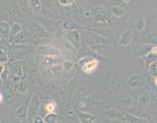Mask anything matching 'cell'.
Wrapping results in <instances>:
<instances>
[{
    "mask_svg": "<svg viewBox=\"0 0 157 123\" xmlns=\"http://www.w3.org/2000/svg\"><path fill=\"white\" fill-rule=\"evenodd\" d=\"M41 105V100L37 95H34L30 100V102L28 106V116L27 120L29 122H34L36 117L39 112V108Z\"/></svg>",
    "mask_w": 157,
    "mask_h": 123,
    "instance_id": "6da1fadb",
    "label": "cell"
},
{
    "mask_svg": "<svg viewBox=\"0 0 157 123\" xmlns=\"http://www.w3.org/2000/svg\"><path fill=\"white\" fill-rule=\"evenodd\" d=\"M37 53L43 56H46V55H49V56H58L61 54L59 49H56L54 46H49V45H43V46H40L37 48L36 49Z\"/></svg>",
    "mask_w": 157,
    "mask_h": 123,
    "instance_id": "7a4b0ae2",
    "label": "cell"
},
{
    "mask_svg": "<svg viewBox=\"0 0 157 123\" xmlns=\"http://www.w3.org/2000/svg\"><path fill=\"white\" fill-rule=\"evenodd\" d=\"M33 38V35L26 29H22L10 43L14 44H21V43H26Z\"/></svg>",
    "mask_w": 157,
    "mask_h": 123,
    "instance_id": "3957f363",
    "label": "cell"
},
{
    "mask_svg": "<svg viewBox=\"0 0 157 123\" xmlns=\"http://www.w3.org/2000/svg\"><path fill=\"white\" fill-rule=\"evenodd\" d=\"M60 59L57 58L56 56H49V55H46V56L42 57L41 63L44 65L46 68H49V67L54 66L58 64H60Z\"/></svg>",
    "mask_w": 157,
    "mask_h": 123,
    "instance_id": "277c9868",
    "label": "cell"
},
{
    "mask_svg": "<svg viewBox=\"0 0 157 123\" xmlns=\"http://www.w3.org/2000/svg\"><path fill=\"white\" fill-rule=\"evenodd\" d=\"M143 77L140 74H134L127 81V84L130 88H139L141 85Z\"/></svg>",
    "mask_w": 157,
    "mask_h": 123,
    "instance_id": "5b68a950",
    "label": "cell"
},
{
    "mask_svg": "<svg viewBox=\"0 0 157 123\" xmlns=\"http://www.w3.org/2000/svg\"><path fill=\"white\" fill-rule=\"evenodd\" d=\"M10 28L11 27L10 26L8 22L4 20L0 22V33H1V35L3 36L4 39L6 40H10Z\"/></svg>",
    "mask_w": 157,
    "mask_h": 123,
    "instance_id": "8992f818",
    "label": "cell"
},
{
    "mask_svg": "<svg viewBox=\"0 0 157 123\" xmlns=\"http://www.w3.org/2000/svg\"><path fill=\"white\" fill-rule=\"evenodd\" d=\"M98 64H99V62L96 59H93L88 61L82 67V71L85 72L86 73H92L98 66Z\"/></svg>",
    "mask_w": 157,
    "mask_h": 123,
    "instance_id": "52a82bcc",
    "label": "cell"
},
{
    "mask_svg": "<svg viewBox=\"0 0 157 123\" xmlns=\"http://www.w3.org/2000/svg\"><path fill=\"white\" fill-rule=\"evenodd\" d=\"M132 41V34L130 30H126L121 35L120 39V44L123 46H129Z\"/></svg>",
    "mask_w": 157,
    "mask_h": 123,
    "instance_id": "ba28073f",
    "label": "cell"
},
{
    "mask_svg": "<svg viewBox=\"0 0 157 123\" xmlns=\"http://www.w3.org/2000/svg\"><path fill=\"white\" fill-rule=\"evenodd\" d=\"M22 30V25L18 22H13V25H11V28H10V37L9 42H11L19 32Z\"/></svg>",
    "mask_w": 157,
    "mask_h": 123,
    "instance_id": "9c48e42d",
    "label": "cell"
},
{
    "mask_svg": "<svg viewBox=\"0 0 157 123\" xmlns=\"http://www.w3.org/2000/svg\"><path fill=\"white\" fill-rule=\"evenodd\" d=\"M15 115H16V118L20 121L26 119L27 116H28V107H25L24 106H20L16 109Z\"/></svg>",
    "mask_w": 157,
    "mask_h": 123,
    "instance_id": "30bf717a",
    "label": "cell"
},
{
    "mask_svg": "<svg viewBox=\"0 0 157 123\" xmlns=\"http://www.w3.org/2000/svg\"><path fill=\"white\" fill-rule=\"evenodd\" d=\"M78 117L79 121L83 123H92L96 119V117L94 115L90 113H86V112H78Z\"/></svg>",
    "mask_w": 157,
    "mask_h": 123,
    "instance_id": "8fae6325",
    "label": "cell"
},
{
    "mask_svg": "<svg viewBox=\"0 0 157 123\" xmlns=\"http://www.w3.org/2000/svg\"><path fill=\"white\" fill-rule=\"evenodd\" d=\"M30 7L32 11L36 14H39L42 9V5L40 0H29Z\"/></svg>",
    "mask_w": 157,
    "mask_h": 123,
    "instance_id": "7c38bea8",
    "label": "cell"
},
{
    "mask_svg": "<svg viewBox=\"0 0 157 123\" xmlns=\"http://www.w3.org/2000/svg\"><path fill=\"white\" fill-rule=\"evenodd\" d=\"M152 46L151 44H144L140 47L138 49V55L139 56H146L149 53H150L152 51Z\"/></svg>",
    "mask_w": 157,
    "mask_h": 123,
    "instance_id": "4fadbf2b",
    "label": "cell"
},
{
    "mask_svg": "<svg viewBox=\"0 0 157 123\" xmlns=\"http://www.w3.org/2000/svg\"><path fill=\"white\" fill-rule=\"evenodd\" d=\"M149 102V96L148 94L143 93L139 96L138 104L140 108H146L148 106Z\"/></svg>",
    "mask_w": 157,
    "mask_h": 123,
    "instance_id": "5bb4252c",
    "label": "cell"
},
{
    "mask_svg": "<svg viewBox=\"0 0 157 123\" xmlns=\"http://www.w3.org/2000/svg\"><path fill=\"white\" fill-rule=\"evenodd\" d=\"M16 91L19 93L22 94H25V92L28 90V84L25 82V81H19V82L16 83Z\"/></svg>",
    "mask_w": 157,
    "mask_h": 123,
    "instance_id": "9a60e30c",
    "label": "cell"
},
{
    "mask_svg": "<svg viewBox=\"0 0 157 123\" xmlns=\"http://www.w3.org/2000/svg\"><path fill=\"white\" fill-rule=\"evenodd\" d=\"M33 26H34V29L36 31V33L39 35L40 37L47 36L48 34L46 32V29L42 26L41 25H39L37 23H33Z\"/></svg>",
    "mask_w": 157,
    "mask_h": 123,
    "instance_id": "2e32d148",
    "label": "cell"
},
{
    "mask_svg": "<svg viewBox=\"0 0 157 123\" xmlns=\"http://www.w3.org/2000/svg\"><path fill=\"white\" fill-rule=\"evenodd\" d=\"M79 27L76 25L75 23H74L73 22H70V21H67V22H64L63 24V28L65 31H67V32H71L74 29H77Z\"/></svg>",
    "mask_w": 157,
    "mask_h": 123,
    "instance_id": "e0dca14e",
    "label": "cell"
},
{
    "mask_svg": "<svg viewBox=\"0 0 157 123\" xmlns=\"http://www.w3.org/2000/svg\"><path fill=\"white\" fill-rule=\"evenodd\" d=\"M57 114L55 112H49L47 115H45L44 121L46 123H54L57 120Z\"/></svg>",
    "mask_w": 157,
    "mask_h": 123,
    "instance_id": "ac0fdd59",
    "label": "cell"
},
{
    "mask_svg": "<svg viewBox=\"0 0 157 123\" xmlns=\"http://www.w3.org/2000/svg\"><path fill=\"white\" fill-rule=\"evenodd\" d=\"M95 46H96L97 49H101L104 46L105 43V39L102 36H99V35H96V37H95L94 41H93Z\"/></svg>",
    "mask_w": 157,
    "mask_h": 123,
    "instance_id": "d6986e66",
    "label": "cell"
},
{
    "mask_svg": "<svg viewBox=\"0 0 157 123\" xmlns=\"http://www.w3.org/2000/svg\"><path fill=\"white\" fill-rule=\"evenodd\" d=\"M112 13L116 17H122L125 14L126 11L124 9L120 6H114L112 9Z\"/></svg>",
    "mask_w": 157,
    "mask_h": 123,
    "instance_id": "ffe728a7",
    "label": "cell"
},
{
    "mask_svg": "<svg viewBox=\"0 0 157 123\" xmlns=\"http://www.w3.org/2000/svg\"><path fill=\"white\" fill-rule=\"evenodd\" d=\"M63 65L61 64H58L56 65H54V66L49 67V69H50L51 73H52V75L54 76V77L56 76H58L60 73H61L62 69H63Z\"/></svg>",
    "mask_w": 157,
    "mask_h": 123,
    "instance_id": "44dd1931",
    "label": "cell"
},
{
    "mask_svg": "<svg viewBox=\"0 0 157 123\" xmlns=\"http://www.w3.org/2000/svg\"><path fill=\"white\" fill-rule=\"evenodd\" d=\"M18 3L20 6L21 9L24 13H26L28 11L29 1L28 0H18Z\"/></svg>",
    "mask_w": 157,
    "mask_h": 123,
    "instance_id": "7402d4cb",
    "label": "cell"
},
{
    "mask_svg": "<svg viewBox=\"0 0 157 123\" xmlns=\"http://www.w3.org/2000/svg\"><path fill=\"white\" fill-rule=\"evenodd\" d=\"M135 26L136 28V29L140 32H142L145 28V21L143 18H140L136 20L135 23Z\"/></svg>",
    "mask_w": 157,
    "mask_h": 123,
    "instance_id": "603a6c76",
    "label": "cell"
},
{
    "mask_svg": "<svg viewBox=\"0 0 157 123\" xmlns=\"http://www.w3.org/2000/svg\"><path fill=\"white\" fill-rule=\"evenodd\" d=\"M149 73L153 77L157 76V63L155 62H152V63L149 64Z\"/></svg>",
    "mask_w": 157,
    "mask_h": 123,
    "instance_id": "cb8c5ba5",
    "label": "cell"
},
{
    "mask_svg": "<svg viewBox=\"0 0 157 123\" xmlns=\"http://www.w3.org/2000/svg\"><path fill=\"white\" fill-rule=\"evenodd\" d=\"M71 35H72V39L75 40V42H77L78 43H80L81 42V37H80V34L78 32V31L77 29H74L72 31L70 32Z\"/></svg>",
    "mask_w": 157,
    "mask_h": 123,
    "instance_id": "d4e9b609",
    "label": "cell"
},
{
    "mask_svg": "<svg viewBox=\"0 0 157 123\" xmlns=\"http://www.w3.org/2000/svg\"><path fill=\"white\" fill-rule=\"evenodd\" d=\"M105 16V10H104V7H99L96 12V17L98 19H104Z\"/></svg>",
    "mask_w": 157,
    "mask_h": 123,
    "instance_id": "484cf974",
    "label": "cell"
},
{
    "mask_svg": "<svg viewBox=\"0 0 157 123\" xmlns=\"http://www.w3.org/2000/svg\"><path fill=\"white\" fill-rule=\"evenodd\" d=\"M12 71H13V73H14L15 75H18V76H22V67H21L20 65H14V66L13 67V69H12Z\"/></svg>",
    "mask_w": 157,
    "mask_h": 123,
    "instance_id": "4316f807",
    "label": "cell"
},
{
    "mask_svg": "<svg viewBox=\"0 0 157 123\" xmlns=\"http://www.w3.org/2000/svg\"><path fill=\"white\" fill-rule=\"evenodd\" d=\"M107 114H108V116H109L110 118H117L120 115V112H118L117 110H114V109L108 110L107 111Z\"/></svg>",
    "mask_w": 157,
    "mask_h": 123,
    "instance_id": "83f0119b",
    "label": "cell"
},
{
    "mask_svg": "<svg viewBox=\"0 0 157 123\" xmlns=\"http://www.w3.org/2000/svg\"><path fill=\"white\" fill-rule=\"evenodd\" d=\"M46 109L48 112H54L56 109V104L52 102H50L46 106Z\"/></svg>",
    "mask_w": 157,
    "mask_h": 123,
    "instance_id": "f1b7e54d",
    "label": "cell"
},
{
    "mask_svg": "<svg viewBox=\"0 0 157 123\" xmlns=\"http://www.w3.org/2000/svg\"><path fill=\"white\" fill-rule=\"evenodd\" d=\"M75 2V0H59V2L61 6H71Z\"/></svg>",
    "mask_w": 157,
    "mask_h": 123,
    "instance_id": "f546056e",
    "label": "cell"
},
{
    "mask_svg": "<svg viewBox=\"0 0 157 123\" xmlns=\"http://www.w3.org/2000/svg\"><path fill=\"white\" fill-rule=\"evenodd\" d=\"M155 54L152 53V52H150V53H149L148 55H146V56H144V58H146V62H147V63L149 64H149L152 63V62H153L154 58H155Z\"/></svg>",
    "mask_w": 157,
    "mask_h": 123,
    "instance_id": "4dcf8cb0",
    "label": "cell"
},
{
    "mask_svg": "<svg viewBox=\"0 0 157 123\" xmlns=\"http://www.w3.org/2000/svg\"><path fill=\"white\" fill-rule=\"evenodd\" d=\"M8 58L9 56L7 55L6 52L5 51L1 50V63L5 64L7 62V60H8Z\"/></svg>",
    "mask_w": 157,
    "mask_h": 123,
    "instance_id": "1f68e13d",
    "label": "cell"
},
{
    "mask_svg": "<svg viewBox=\"0 0 157 123\" xmlns=\"http://www.w3.org/2000/svg\"><path fill=\"white\" fill-rule=\"evenodd\" d=\"M120 88V83L118 81H115L113 82V85H112V90L114 91H118Z\"/></svg>",
    "mask_w": 157,
    "mask_h": 123,
    "instance_id": "d6a6232c",
    "label": "cell"
},
{
    "mask_svg": "<svg viewBox=\"0 0 157 123\" xmlns=\"http://www.w3.org/2000/svg\"><path fill=\"white\" fill-rule=\"evenodd\" d=\"M86 101H87V104H88L89 106H93V105L95 103L94 97H93L92 95H90L88 97H87Z\"/></svg>",
    "mask_w": 157,
    "mask_h": 123,
    "instance_id": "836d02e7",
    "label": "cell"
},
{
    "mask_svg": "<svg viewBox=\"0 0 157 123\" xmlns=\"http://www.w3.org/2000/svg\"><path fill=\"white\" fill-rule=\"evenodd\" d=\"M5 99L7 104H12V103H13V102H14V100H13V97L12 96V95L10 93H6Z\"/></svg>",
    "mask_w": 157,
    "mask_h": 123,
    "instance_id": "e575fe53",
    "label": "cell"
},
{
    "mask_svg": "<svg viewBox=\"0 0 157 123\" xmlns=\"http://www.w3.org/2000/svg\"><path fill=\"white\" fill-rule=\"evenodd\" d=\"M63 65L66 69L68 70V69H70L71 68H72V66H73V63L69 61H65L64 62H63Z\"/></svg>",
    "mask_w": 157,
    "mask_h": 123,
    "instance_id": "d590c367",
    "label": "cell"
},
{
    "mask_svg": "<svg viewBox=\"0 0 157 123\" xmlns=\"http://www.w3.org/2000/svg\"><path fill=\"white\" fill-rule=\"evenodd\" d=\"M34 122L36 123H44L45 121H44V118H42L41 117L39 116H36V118H35L34 120Z\"/></svg>",
    "mask_w": 157,
    "mask_h": 123,
    "instance_id": "8d00e7d4",
    "label": "cell"
},
{
    "mask_svg": "<svg viewBox=\"0 0 157 123\" xmlns=\"http://www.w3.org/2000/svg\"><path fill=\"white\" fill-rule=\"evenodd\" d=\"M7 77H8V72L5 69L3 72L1 73V78L3 79H6Z\"/></svg>",
    "mask_w": 157,
    "mask_h": 123,
    "instance_id": "74e56055",
    "label": "cell"
},
{
    "mask_svg": "<svg viewBox=\"0 0 157 123\" xmlns=\"http://www.w3.org/2000/svg\"><path fill=\"white\" fill-rule=\"evenodd\" d=\"M19 81H21L20 76H18V75H15L14 77H13V82L16 84V83H17V82H19Z\"/></svg>",
    "mask_w": 157,
    "mask_h": 123,
    "instance_id": "f35d334b",
    "label": "cell"
},
{
    "mask_svg": "<svg viewBox=\"0 0 157 123\" xmlns=\"http://www.w3.org/2000/svg\"><path fill=\"white\" fill-rule=\"evenodd\" d=\"M86 61V58H82V59H80L79 60V62H78V65H81V66L82 67L87 62Z\"/></svg>",
    "mask_w": 157,
    "mask_h": 123,
    "instance_id": "ab89813d",
    "label": "cell"
},
{
    "mask_svg": "<svg viewBox=\"0 0 157 123\" xmlns=\"http://www.w3.org/2000/svg\"><path fill=\"white\" fill-rule=\"evenodd\" d=\"M151 52H152V53H154V54H156L157 53V46H152V51H151Z\"/></svg>",
    "mask_w": 157,
    "mask_h": 123,
    "instance_id": "60d3db41",
    "label": "cell"
},
{
    "mask_svg": "<svg viewBox=\"0 0 157 123\" xmlns=\"http://www.w3.org/2000/svg\"><path fill=\"white\" fill-rule=\"evenodd\" d=\"M79 106H80L81 108H84L85 107V103H83V102H80L79 103Z\"/></svg>",
    "mask_w": 157,
    "mask_h": 123,
    "instance_id": "b9f144b4",
    "label": "cell"
},
{
    "mask_svg": "<svg viewBox=\"0 0 157 123\" xmlns=\"http://www.w3.org/2000/svg\"><path fill=\"white\" fill-rule=\"evenodd\" d=\"M153 90H154V91H155V92H156V93H157V85H155L153 86Z\"/></svg>",
    "mask_w": 157,
    "mask_h": 123,
    "instance_id": "7bdbcfd3",
    "label": "cell"
},
{
    "mask_svg": "<svg viewBox=\"0 0 157 123\" xmlns=\"http://www.w3.org/2000/svg\"><path fill=\"white\" fill-rule=\"evenodd\" d=\"M2 100H3V99H2V93H1L0 94V102H2Z\"/></svg>",
    "mask_w": 157,
    "mask_h": 123,
    "instance_id": "ee69618b",
    "label": "cell"
},
{
    "mask_svg": "<svg viewBox=\"0 0 157 123\" xmlns=\"http://www.w3.org/2000/svg\"><path fill=\"white\" fill-rule=\"evenodd\" d=\"M154 83H155V85H157V76L156 77H155V79H154Z\"/></svg>",
    "mask_w": 157,
    "mask_h": 123,
    "instance_id": "f6af8a7d",
    "label": "cell"
},
{
    "mask_svg": "<svg viewBox=\"0 0 157 123\" xmlns=\"http://www.w3.org/2000/svg\"><path fill=\"white\" fill-rule=\"evenodd\" d=\"M154 101H155V102H157V95H155V96H154Z\"/></svg>",
    "mask_w": 157,
    "mask_h": 123,
    "instance_id": "bcb514c9",
    "label": "cell"
},
{
    "mask_svg": "<svg viewBox=\"0 0 157 123\" xmlns=\"http://www.w3.org/2000/svg\"><path fill=\"white\" fill-rule=\"evenodd\" d=\"M124 1V2H126V3H127V2H129V0H123Z\"/></svg>",
    "mask_w": 157,
    "mask_h": 123,
    "instance_id": "7dc6e473",
    "label": "cell"
}]
</instances>
